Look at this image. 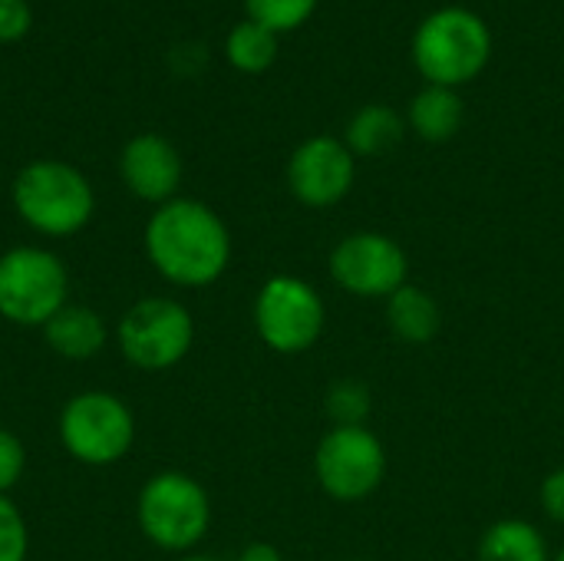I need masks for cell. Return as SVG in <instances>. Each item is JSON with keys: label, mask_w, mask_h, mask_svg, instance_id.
<instances>
[{"label": "cell", "mask_w": 564, "mask_h": 561, "mask_svg": "<svg viewBox=\"0 0 564 561\" xmlns=\"http://www.w3.org/2000/svg\"><path fill=\"white\" fill-rule=\"evenodd\" d=\"M145 255L175 288H208L231 265V235L215 208L198 198H172L145 225Z\"/></svg>", "instance_id": "1"}, {"label": "cell", "mask_w": 564, "mask_h": 561, "mask_svg": "<svg viewBox=\"0 0 564 561\" xmlns=\"http://www.w3.org/2000/svg\"><path fill=\"white\" fill-rule=\"evenodd\" d=\"M492 60V30L469 7H440L413 33V63L430 86L459 89Z\"/></svg>", "instance_id": "2"}, {"label": "cell", "mask_w": 564, "mask_h": 561, "mask_svg": "<svg viewBox=\"0 0 564 561\" xmlns=\"http://www.w3.org/2000/svg\"><path fill=\"white\" fill-rule=\"evenodd\" d=\"M13 208L33 231L66 238L89 225L96 212V195L76 165L40 159L17 172Z\"/></svg>", "instance_id": "3"}, {"label": "cell", "mask_w": 564, "mask_h": 561, "mask_svg": "<svg viewBox=\"0 0 564 561\" xmlns=\"http://www.w3.org/2000/svg\"><path fill=\"white\" fill-rule=\"evenodd\" d=\"M142 536L165 552L195 549L212 526V499L188 473H155L135 503Z\"/></svg>", "instance_id": "4"}, {"label": "cell", "mask_w": 564, "mask_h": 561, "mask_svg": "<svg viewBox=\"0 0 564 561\" xmlns=\"http://www.w3.org/2000/svg\"><path fill=\"white\" fill-rule=\"evenodd\" d=\"M327 327V308L317 288L294 274H274L254 298V331L274 354H307Z\"/></svg>", "instance_id": "5"}, {"label": "cell", "mask_w": 564, "mask_h": 561, "mask_svg": "<svg viewBox=\"0 0 564 561\" xmlns=\"http://www.w3.org/2000/svg\"><path fill=\"white\" fill-rule=\"evenodd\" d=\"M66 265L46 248H10L0 255V317L17 327H43L66 301Z\"/></svg>", "instance_id": "6"}, {"label": "cell", "mask_w": 564, "mask_h": 561, "mask_svg": "<svg viewBox=\"0 0 564 561\" xmlns=\"http://www.w3.org/2000/svg\"><path fill=\"white\" fill-rule=\"evenodd\" d=\"M59 443L83 466H112L135 443V417L116 393H76L59 413Z\"/></svg>", "instance_id": "7"}, {"label": "cell", "mask_w": 564, "mask_h": 561, "mask_svg": "<svg viewBox=\"0 0 564 561\" xmlns=\"http://www.w3.org/2000/svg\"><path fill=\"white\" fill-rule=\"evenodd\" d=\"M122 357L139 370H169L195 344V321L182 301L142 298L135 301L116 327Z\"/></svg>", "instance_id": "8"}, {"label": "cell", "mask_w": 564, "mask_h": 561, "mask_svg": "<svg viewBox=\"0 0 564 561\" xmlns=\"http://www.w3.org/2000/svg\"><path fill=\"white\" fill-rule=\"evenodd\" d=\"M317 486L337 503H360L387 479V450L367 427H330L314 450Z\"/></svg>", "instance_id": "9"}, {"label": "cell", "mask_w": 564, "mask_h": 561, "mask_svg": "<svg viewBox=\"0 0 564 561\" xmlns=\"http://www.w3.org/2000/svg\"><path fill=\"white\" fill-rule=\"evenodd\" d=\"M330 278L340 291L364 301H387L410 281L403 245L380 231H354L330 251Z\"/></svg>", "instance_id": "10"}, {"label": "cell", "mask_w": 564, "mask_h": 561, "mask_svg": "<svg viewBox=\"0 0 564 561\" xmlns=\"http://www.w3.org/2000/svg\"><path fill=\"white\" fill-rule=\"evenodd\" d=\"M357 179V155L334 136L304 139L288 159V188L307 208L344 202Z\"/></svg>", "instance_id": "11"}, {"label": "cell", "mask_w": 564, "mask_h": 561, "mask_svg": "<svg viewBox=\"0 0 564 561\" xmlns=\"http://www.w3.org/2000/svg\"><path fill=\"white\" fill-rule=\"evenodd\" d=\"M119 172L129 192L139 195L142 202L165 205L178 198L175 192L182 185V155L165 136L142 132L129 139L119 159Z\"/></svg>", "instance_id": "12"}, {"label": "cell", "mask_w": 564, "mask_h": 561, "mask_svg": "<svg viewBox=\"0 0 564 561\" xmlns=\"http://www.w3.org/2000/svg\"><path fill=\"white\" fill-rule=\"evenodd\" d=\"M43 337L53 354H59L66 360H89L106 344V324L86 304H63L43 324Z\"/></svg>", "instance_id": "13"}, {"label": "cell", "mask_w": 564, "mask_h": 561, "mask_svg": "<svg viewBox=\"0 0 564 561\" xmlns=\"http://www.w3.org/2000/svg\"><path fill=\"white\" fill-rule=\"evenodd\" d=\"M387 324L397 341L410 347H423L440 334L443 311H440V301L426 288L406 281L397 294L387 298Z\"/></svg>", "instance_id": "14"}, {"label": "cell", "mask_w": 564, "mask_h": 561, "mask_svg": "<svg viewBox=\"0 0 564 561\" xmlns=\"http://www.w3.org/2000/svg\"><path fill=\"white\" fill-rule=\"evenodd\" d=\"M406 136V119L383 103H370L364 109H357L347 119L344 129V145L357 155V159H373V155H387L393 152Z\"/></svg>", "instance_id": "15"}, {"label": "cell", "mask_w": 564, "mask_h": 561, "mask_svg": "<svg viewBox=\"0 0 564 561\" xmlns=\"http://www.w3.org/2000/svg\"><path fill=\"white\" fill-rule=\"evenodd\" d=\"M463 116H466V106L459 99L456 89L449 86H423L413 103H410V129L423 139V142H449L459 126H463Z\"/></svg>", "instance_id": "16"}, {"label": "cell", "mask_w": 564, "mask_h": 561, "mask_svg": "<svg viewBox=\"0 0 564 561\" xmlns=\"http://www.w3.org/2000/svg\"><path fill=\"white\" fill-rule=\"evenodd\" d=\"M479 561H552L545 536L525 519H499L479 539Z\"/></svg>", "instance_id": "17"}, {"label": "cell", "mask_w": 564, "mask_h": 561, "mask_svg": "<svg viewBox=\"0 0 564 561\" xmlns=\"http://www.w3.org/2000/svg\"><path fill=\"white\" fill-rule=\"evenodd\" d=\"M225 56L241 73H264L278 60V33L254 20H241L225 40Z\"/></svg>", "instance_id": "18"}, {"label": "cell", "mask_w": 564, "mask_h": 561, "mask_svg": "<svg viewBox=\"0 0 564 561\" xmlns=\"http://www.w3.org/2000/svg\"><path fill=\"white\" fill-rule=\"evenodd\" d=\"M324 410L334 427H367L373 397H370L367 384L347 377V380L330 384V390L324 393Z\"/></svg>", "instance_id": "19"}, {"label": "cell", "mask_w": 564, "mask_h": 561, "mask_svg": "<svg viewBox=\"0 0 564 561\" xmlns=\"http://www.w3.org/2000/svg\"><path fill=\"white\" fill-rule=\"evenodd\" d=\"M245 10H248V20L274 33H288V30L304 26L314 17L317 0H245Z\"/></svg>", "instance_id": "20"}, {"label": "cell", "mask_w": 564, "mask_h": 561, "mask_svg": "<svg viewBox=\"0 0 564 561\" xmlns=\"http://www.w3.org/2000/svg\"><path fill=\"white\" fill-rule=\"evenodd\" d=\"M30 552V532L20 516V509L0 496V561H26Z\"/></svg>", "instance_id": "21"}, {"label": "cell", "mask_w": 564, "mask_h": 561, "mask_svg": "<svg viewBox=\"0 0 564 561\" xmlns=\"http://www.w3.org/2000/svg\"><path fill=\"white\" fill-rule=\"evenodd\" d=\"M23 466H26L23 440L17 433H10V430L0 427V496H7L20 483Z\"/></svg>", "instance_id": "22"}, {"label": "cell", "mask_w": 564, "mask_h": 561, "mask_svg": "<svg viewBox=\"0 0 564 561\" xmlns=\"http://www.w3.org/2000/svg\"><path fill=\"white\" fill-rule=\"evenodd\" d=\"M30 30V3L26 0H0V43H13Z\"/></svg>", "instance_id": "23"}, {"label": "cell", "mask_w": 564, "mask_h": 561, "mask_svg": "<svg viewBox=\"0 0 564 561\" xmlns=\"http://www.w3.org/2000/svg\"><path fill=\"white\" fill-rule=\"evenodd\" d=\"M539 499H542V509L549 513V519L564 522V466L545 476V483L539 489Z\"/></svg>", "instance_id": "24"}, {"label": "cell", "mask_w": 564, "mask_h": 561, "mask_svg": "<svg viewBox=\"0 0 564 561\" xmlns=\"http://www.w3.org/2000/svg\"><path fill=\"white\" fill-rule=\"evenodd\" d=\"M235 561H281V552L274 546H268V542H251V546H245L238 552Z\"/></svg>", "instance_id": "25"}, {"label": "cell", "mask_w": 564, "mask_h": 561, "mask_svg": "<svg viewBox=\"0 0 564 561\" xmlns=\"http://www.w3.org/2000/svg\"><path fill=\"white\" fill-rule=\"evenodd\" d=\"M178 561H221V559H212V555H185V559Z\"/></svg>", "instance_id": "26"}, {"label": "cell", "mask_w": 564, "mask_h": 561, "mask_svg": "<svg viewBox=\"0 0 564 561\" xmlns=\"http://www.w3.org/2000/svg\"><path fill=\"white\" fill-rule=\"evenodd\" d=\"M552 561H564V549H562V552H558V555H552Z\"/></svg>", "instance_id": "27"}, {"label": "cell", "mask_w": 564, "mask_h": 561, "mask_svg": "<svg viewBox=\"0 0 564 561\" xmlns=\"http://www.w3.org/2000/svg\"><path fill=\"white\" fill-rule=\"evenodd\" d=\"M347 561H370V559H347Z\"/></svg>", "instance_id": "28"}]
</instances>
